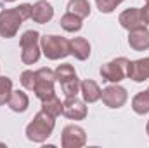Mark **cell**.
<instances>
[{
  "label": "cell",
  "instance_id": "obj_9",
  "mask_svg": "<svg viewBox=\"0 0 149 148\" xmlns=\"http://www.w3.org/2000/svg\"><path fill=\"white\" fill-rule=\"evenodd\" d=\"M87 143V134L80 125H66L63 129V136H61V145L63 148H80Z\"/></svg>",
  "mask_w": 149,
  "mask_h": 148
},
{
  "label": "cell",
  "instance_id": "obj_2",
  "mask_svg": "<svg viewBox=\"0 0 149 148\" xmlns=\"http://www.w3.org/2000/svg\"><path fill=\"white\" fill-rule=\"evenodd\" d=\"M54 127H56V117L40 110L35 115V118L26 125V138L33 143H43L47 138L52 136Z\"/></svg>",
  "mask_w": 149,
  "mask_h": 148
},
{
  "label": "cell",
  "instance_id": "obj_6",
  "mask_svg": "<svg viewBox=\"0 0 149 148\" xmlns=\"http://www.w3.org/2000/svg\"><path fill=\"white\" fill-rule=\"evenodd\" d=\"M127 72H128V59L127 58H116L109 63L101 66V77L106 82H113L118 84L123 78H127Z\"/></svg>",
  "mask_w": 149,
  "mask_h": 148
},
{
  "label": "cell",
  "instance_id": "obj_8",
  "mask_svg": "<svg viewBox=\"0 0 149 148\" xmlns=\"http://www.w3.org/2000/svg\"><path fill=\"white\" fill-rule=\"evenodd\" d=\"M101 99L102 103L108 106V108H121L127 99H128V94H127V89L118 85V84H113L109 87L102 89V94H101Z\"/></svg>",
  "mask_w": 149,
  "mask_h": 148
},
{
  "label": "cell",
  "instance_id": "obj_21",
  "mask_svg": "<svg viewBox=\"0 0 149 148\" xmlns=\"http://www.w3.org/2000/svg\"><path fill=\"white\" fill-rule=\"evenodd\" d=\"M42 110L50 113L52 117H59L63 113V103H61V99L56 94H52V96L42 99Z\"/></svg>",
  "mask_w": 149,
  "mask_h": 148
},
{
  "label": "cell",
  "instance_id": "obj_22",
  "mask_svg": "<svg viewBox=\"0 0 149 148\" xmlns=\"http://www.w3.org/2000/svg\"><path fill=\"white\" fill-rule=\"evenodd\" d=\"M10 92H12V80L9 77H0V106L9 101Z\"/></svg>",
  "mask_w": 149,
  "mask_h": 148
},
{
  "label": "cell",
  "instance_id": "obj_25",
  "mask_svg": "<svg viewBox=\"0 0 149 148\" xmlns=\"http://www.w3.org/2000/svg\"><path fill=\"white\" fill-rule=\"evenodd\" d=\"M141 16H142L144 25H149V4H146V5L141 9Z\"/></svg>",
  "mask_w": 149,
  "mask_h": 148
},
{
  "label": "cell",
  "instance_id": "obj_24",
  "mask_svg": "<svg viewBox=\"0 0 149 148\" xmlns=\"http://www.w3.org/2000/svg\"><path fill=\"white\" fill-rule=\"evenodd\" d=\"M123 0H95V4H97V9L101 11V12H104V14H109L113 12L120 4H121Z\"/></svg>",
  "mask_w": 149,
  "mask_h": 148
},
{
  "label": "cell",
  "instance_id": "obj_28",
  "mask_svg": "<svg viewBox=\"0 0 149 148\" xmlns=\"http://www.w3.org/2000/svg\"><path fill=\"white\" fill-rule=\"evenodd\" d=\"M146 4H149V0H146Z\"/></svg>",
  "mask_w": 149,
  "mask_h": 148
},
{
  "label": "cell",
  "instance_id": "obj_17",
  "mask_svg": "<svg viewBox=\"0 0 149 148\" xmlns=\"http://www.w3.org/2000/svg\"><path fill=\"white\" fill-rule=\"evenodd\" d=\"M7 105H9V108L12 111L23 113V111L28 110V106H30V98H28V94L23 92V91H12L10 96H9Z\"/></svg>",
  "mask_w": 149,
  "mask_h": 148
},
{
  "label": "cell",
  "instance_id": "obj_27",
  "mask_svg": "<svg viewBox=\"0 0 149 148\" xmlns=\"http://www.w3.org/2000/svg\"><path fill=\"white\" fill-rule=\"evenodd\" d=\"M3 2H16V0H3Z\"/></svg>",
  "mask_w": 149,
  "mask_h": 148
},
{
  "label": "cell",
  "instance_id": "obj_18",
  "mask_svg": "<svg viewBox=\"0 0 149 148\" xmlns=\"http://www.w3.org/2000/svg\"><path fill=\"white\" fill-rule=\"evenodd\" d=\"M59 25H61V28H63L64 32L74 33V32H80V30H81V26H83V19L78 18V16H74V14H71V12H66V14L61 16Z\"/></svg>",
  "mask_w": 149,
  "mask_h": 148
},
{
  "label": "cell",
  "instance_id": "obj_12",
  "mask_svg": "<svg viewBox=\"0 0 149 148\" xmlns=\"http://www.w3.org/2000/svg\"><path fill=\"white\" fill-rule=\"evenodd\" d=\"M127 77L132 78L134 82H144L149 78V58L137 59V61H128V72Z\"/></svg>",
  "mask_w": 149,
  "mask_h": 148
},
{
  "label": "cell",
  "instance_id": "obj_26",
  "mask_svg": "<svg viewBox=\"0 0 149 148\" xmlns=\"http://www.w3.org/2000/svg\"><path fill=\"white\" fill-rule=\"evenodd\" d=\"M146 132H148V136H149V122H148V125H146Z\"/></svg>",
  "mask_w": 149,
  "mask_h": 148
},
{
  "label": "cell",
  "instance_id": "obj_19",
  "mask_svg": "<svg viewBox=\"0 0 149 148\" xmlns=\"http://www.w3.org/2000/svg\"><path fill=\"white\" fill-rule=\"evenodd\" d=\"M68 12L85 19L90 16V4H88V0H70L68 2Z\"/></svg>",
  "mask_w": 149,
  "mask_h": 148
},
{
  "label": "cell",
  "instance_id": "obj_5",
  "mask_svg": "<svg viewBox=\"0 0 149 148\" xmlns=\"http://www.w3.org/2000/svg\"><path fill=\"white\" fill-rule=\"evenodd\" d=\"M54 73H56V80L61 84L63 94L66 98L68 96H76L80 92V78H78V75H76L71 65H68V63L59 65Z\"/></svg>",
  "mask_w": 149,
  "mask_h": 148
},
{
  "label": "cell",
  "instance_id": "obj_11",
  "mask_svg": "<svg viewBox=\"0 0 149 148\" xmlns=\"http://www.w3.org/2000/svg\"><path fill=\"white\" fill-rule=\"evenodd\" d=\"M120 25L125 28V30H135V28H141V26H146L144 21H142V16H141V9L137 7H130L127 11H123L118 18Z\"/></svg>",
  "mask_w": 149,
  "mask_h": 148
},
{
  "label": "cell",
  "instance_id": "obj_16",
  "mask_svg": "<svg viewBox=\"0 0 149 148\" xmlns=\"http://www.w3.org/2000/svg\"><path fill=\"white\" fill-rule=\"evenodd\" d=\"M70 51H71V54H73L76 59L85 61V59H88V56H90V44H88L87 38L74 37V38L70 40Z\"/></svg>",
  "mask_w": 149,
  "mask_h": 148
},
{
  "label": "cell",
  "instance_id": "obj_13",
  "mask_svg": "<svg viewBox=\"0 0 149 148\" xmlns=\"http://www.w3.org/2000/svg\"><path fill=\"white\" fill-rule=\"evenodd\" d=\"M52 18H54V7L47 0H38L37 4H33L31 19L35 23H38V25H47Z\"/></svg>",
  "mask_w": 149,
  "mask_h": 148
},
{
  "label": "cell",
  "instance_id": "obj_4",
  "mask_svg": "<svg viewBox=\"0 0 149 148\" xmlns=\"http://www.w3.org/2000/svg\"><path fill=\"white\" fill-rule=\"evenodd\" d=\"M21 61L24 65H33L40 59L42 47H40V33L35 30H28L21 35Z\"/></svg>",
  "mask_w": 149,
  "mask_h": 148
},
{
  "label": "cell",
  "instance_id": "obj_20",
  "mask_svg": "<svg viewBox=\"0 0 149 148\" xmlns=\"http://www.w3.org/2000/svg\"><path fill=\"white\" fill-rule=\"evenodd\" d=\"M132 110L137 115H146L149 113V91H142L134 96L132 99Z\"/></svg>",
  "mask_w": 149,
  "mask_h": 148
},
{
  "label": "cell",
  "instance_id": "obj_3",
  "mask_svg": "<svg viewBox=\"0 0 149 148\" xmlns=\"http://www.w3.org/2000/svg\"><path fill=\"white\" fill-rule=\"evenodd\" d=\"M40 47H42L43 56L47 59H50V61H57V59H63V58L71 54L70 40L64 37H59V35L40 37Z\"/></svg>",
  "mask_w": 149,
  "mask_h": 148
},
{
  "label": "cell",
  "instance_id": "obj_10",
  "mask_svg": "<svg viewBox=\"0 0 149 148\" xmlns=\"http://www.w3.org/2000/svg\"><path fill=\"white\" fill-rule=\"evenodd\" d=\"M87 106L83 99H78L76 96H68L66 101L63 103V115L68 117L70 120H83L87 117Z\"/></svg>",
  "mask_w": 149,
  "mask_h": 148
},
{
  "label": "cell",
  "instance_id": "obj_23",
  "mask_svg": "<svg viewBox=\"0 0 149 148\" xmlns=\"http://www.w3.org/2000/svg\"><path fill=\"white\" fill-rule=\"evenodd\" d=\"M35 78H37V73L33 72V70H24L23 73H21V85L24 87V89H28V91H33V87H35Z\"/></svg>",
  "mask_w": 149,
  "mask_h": 148
},
{
  "label": "cell",
  "instance_id": "obj_7",
  "mask_svg": "<svg viewBox=\"0 0 149 148\" xmlns=\"http://www.w3.org/2000/svg\"><path fill=\"white\" fill-rule=\"evenodd\" d=\"M37 78H35V87H33V92L38 99H45L54 92V84H56V73L50 70V68H40L35 72Z\"/></svg>",
  "mask_w": 149,
  "mask_h": 148
},
{
  "label": "cell",
  "instance_id": "obj_29",
  "mask_svg": "<svg viewBox=\"0 0 149 148\" xmlns=\"http://www.w3.org/2000/svg\"><path fill=\"white\" fill-rule=\"evenodd\" d=\"M148 91H149V89H148Z\"/></svg>",
  "mask_w": 149,
  "mask_h": 148
},
{
  "label": "cell",
  "instance_id": "obj_15",
  "mask_svg": "<svg viewBox=\"0 0 149 148\" xmlns=\"http://www.w3.org/2000/svg\"><path fill=\"white\" fill-rule=\"evenodd\" d=\"M80 92H81V98H83L85 103H95V101L101 99V94H102L99 84L90 80V78L80 82Z\"/></svg>",
  "mask_w": 149,
  "mask_h": 148
},
{
  "label": "cell",
  "instance_id": "obj_14",
  "mask_svg": "<svg viewBox=\"0 0 149 148\" xmlns=\"http://www.w3.org/2000/svg\"><path fill=\"white\" fill-rule=\"evenodd\" d=\"M128 45L134 51H148L149 49V30L146 26L130 30L128 32Z\"/></svg>",
  "mask_w": 149,
  "mask_h": 148
},
{
  "label": "cell",
  "instance_id": "obj_1",
  "mask_svg": "<svg viewBox=\"0 0 149 148\" xmlns=\"http://www.w3.org/2000/svg\"><path fill=\"white\" fill-rule=\"evenodd\" d=\"M31 4H21L19 7L14 9H5L0 12V37L12 38L19 32V26L26 21L31 19Z\"/></svg>",
  "mask_w": 149,
  "mask_h": 148
}]
</instances>
